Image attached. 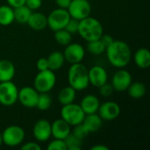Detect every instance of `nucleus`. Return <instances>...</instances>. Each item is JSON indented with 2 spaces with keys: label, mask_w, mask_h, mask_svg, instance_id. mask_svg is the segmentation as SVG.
Segmentation results:
<instances>
[{
  "label": "nucleus",
  "mask_w": 150,
  "mask_h": 150,
  "mask_svg": "<svg viewBox=\"0 0 150 150\" xmlns=\"http://www.w3.org/2000/svg\"><path fill=\"white\" fill-rule=\"evenodd\" d=\"M6 2H7L8 5H10L11 7H12L14 9V8L19 7L21 5H24L25 3V0H6Z\"/></svg>",
  "instance_id": "39"
},
{
  "label": "nucleus",
  "mask_w": 150,
  "mask_h": 150,
  "mask_svg": "<svg viewBox=\"0 0 150 150\" xmlns=\"http://www.w3.org/2000/svg\"><path fill=\"white\" fill-rule=\"evenodd\" d=\"M0 83H1V82H0Z\"/></svg>",
  "instance_id": "43"
},
{
  "label": "nucleus",
  "mask_w": 150,
  "mask_h": 150,
  "mask_svg": "<svg viewBox=\"0 0 150 150\" xmlns=\"http://www.w3.org/2000/svg\"><path fill=\"white\" fill-rule=\"evenodd\" d=\"M84 117L85 113L83 112L80 105L71 103L62 105L61 109V118L69 123L71 127L82 123Z\"/></svg>",
  "instance_id": "5"
},
{
  "label": "nucleus",
  "mask_w": 150,
  "mask_h": 150,
  "mask_svg": "<svg viewBox=\"0 0 150 150\" xmlns=\"http://www.w3.org/2000/svg\"><path fill=\"white\" fill-rule=\"evenodd\" d=\"M36 68L39 71H42V70H46V69H48V62H47V59L45 57H41L40 58L37 62H36Z\"/></svg>",
  "instance_id": "36"
},
{
  "label": "nucleus",
  "mask_w": 150,
  "mask_h": 150,
  "mask_svg": "<svg viewBox=\"0 0 150 150\" xmlns=\"http://www.w3.org/2000/svg\"><path fill=\"white\" fill-rule=\"evenodd\" d=\"M134 61L136 66L142 69H146L150 66V52L148 48L142 47L139 48L134 55Z\"/></svg>",
  "instance_id": "21"
},
{
  "label": "nucleus",
  "mask_w": 150,
  "mask_h": 150,
  "mask_svg": "<svg viewBox=\"0 0 150 150\" xmlns=\"http://www.w3.org/2000/svg\"><path fill=\"white\" fill-rule=\"evenodd\" d=\"M47 59L48 62V69L53 71L62 69L65 63V58H64L63 53L60 51L52 52Z\"/></svg>",
  "instance_id": "22"
},
{
  "label": "nucleus",
  "mask_w": 150,
  "mask_h": 150,
  "mask_svg": "<svg viewBox=\"0 0 150 150\" xmlns=\"http://www.w3.org/2000/svg\"><path fill=\"white\" fill-rule=\"evenodd\" d=\"M79 21L76 18H70L69 20L68 21L66 26H65V30H67L69 33H70L71 34H75L77 33L78 32V26H79Z\"/></svg>",
  "instance_id": "33"
},
{
  "label": "nucleus",
  "mask_w": 150,
  "mask_h": 150,
  "mask_svg": "<svg viewBox=\"0 0 150 150\" xmlns=\"http://www.w3.org/2000/svg\"><path fill=\"white\" fill-rule=\"evenodd\" d=\"M38 97L39 92L33 87L25 86L18 90V101L26 108H35Z\"/></svg>",
  "instance_id": "12"
},
{
  "label": "nucleus",
  "mask_w": 150,
  "mask_h": 150,
  "mask_svg": "<svg viewBox=\"0 0 150 150\" xmlns=\"http://www.w3.org/2000/svg\"><path fill=\"white\" fill-rule=\"evenodd\" d=\"M99 105H100L99 99L98 98V97H96L95 95H92V94L84 96L80 103V106L85 114L98 112Z\"/></svg>",
  "instance_id": "18"
},
{
  "label": "nucleus",
  "mask_w": 150,
  "mask_h": 150,
  "mask_svg": "<svg viewBox=\"0 0 150 150\" xmlns=\"http://www.w3.org/2000/svg\"><path fill=\"white\" fill-rule=\"evenodd\" d=\"M67 146V150H81L83 146V141L76 137L72 133H70L64 140Z\"/></svg>",
  "instance_id": "30"
},
{
  "label": "nucleus",
  "mask_w": 150,
  "mask_h": 150,
  "mask_svg": "<svg viewBox=\"0 0 150 150\" xmlns=\"http://www.w3.org/2000/svg\"><path fill=\"white\" fill-rule=\"evenodd\" d=\"M56 83V76L51 69L39 71L33 81V88L39 93L49 92Z\"/></svg>",
  "instance_id": "4"
},
{
  "label": "nucleus",
  "mask_w": 150,
  "mask_h": 150,
  "mask_svg": "<svg viewBox=\"0 0 150 150\" xmlns=\"http://www.w3.org/2000/svg\"><path fill=\"white\" fill-rule=\"evenodd\" d=\"M33 134L35 140L39 142H45L52 137L51 123L44 119L35 122L33 128Z\"/></svg>",
  "instance_id": "14"
},
{
  "label": "nucleus",
  "mask_w": 150,
  "mask_h": 150,
  "mask_svg": "<svg viewBox=\"0 0 150 150\" xmlns=\"http://www.w3.org/2000/svg\"><path fill=\"white\" fill-rule=\"evenodd\" d=\"M132 82H133V77L130 72L122 68L114 73L111 83L114 91L121 92L127 91Z\"/></svg>",
  "instance_id": "11"
},
{
  "label": "nucleus",
  "mask_w": 150,
  "mask_h": 150,
  "mask_svg": "<svg viewBox=\"0 0 150 150\" xmlns=\"http://www.w3.org/2000/svg\"><path fill=\"white\" fill-rule=\"evenodd\" d=\"M51 105H52V98L51 96L48 94V92L39 93L36 108H38L40 111H47L50 108Z\"/></svg>",
  "instance_id": "29"
},
{
  "label": "nucleus",
  "mask_w": 150,
  "mask_h": 150,
  "mask_svg": "<svg viewBox=\"0 0 150 150\" xmlns=\"http://www.w3.org/2000/svg\"><path fill=\"white\" fill-rule=\"evenodd\" d=\"M82 123L86 127L90 134H91V133L98 132L101 128L103 125V120L96 112V113L85 114V117Z\"/></svg>",
  "instance_id": "20"
},
{
  "label": "nucleus",
  "mask_w": 150,
  "mask_h": 150,
  "mask_svg": "<svg viewBox=\"0 0 150 150\" xmlns=\"http://www.w3.org/2000/svg\"><path fill=\"white\" fill-rule=\"evenodd\" d=\"M68 81L69 86L77 91H83L88 88L89 76L88 69L82 62L71 64L68 71Z\"/></svg>",
  "instance_id": "3"
},
{
  "label": "nucleus",
  "mask_w": 150,
  "mask_h": 150,
  "mask_svg": "<svg viewBox=\"0 0 150 150\" xmlns=\"http://www.w3.org/2000/svg\"><path fill=\"white\" fill-rule=\"evenodd\" d=\"M18 89L11 81L0 83V104L4 106H11L18 101Z\"/></svg>",
  "instance_id": "7"
},
{
  "label": "nucleus",
  "mask_w": 150,
  "mask_h": 150,
  "mask_svg": "<svg viewBox=\"0 0 150 150\" xmlns=\"http://www.w3.org/2000/svg\"><path fill=\"white\" fill-rule=\"evenodd\" d=\"M127 91L128 92V95L132 98L140 99L143 98L146 94V86L142 82H132Z\"/></svg>",
  "instance_id": "25"
},
{
  "label": "nucleus",
  "mask_w": 150,
  "mask_h": 150,
  "mask_svg": "<svg viewBox=\"0 0 150 150\" xmlns=\"http://www.w3.org/2000/svg\"><path fill=\"white\" fill-rule=\"evenodd\" d=\"M67 11L70 18L82 20L91 12V5L88 0H71Z\"/></svg>",
  "instance_id": "9"
},
{
  "label": "nucleus",
  "mask_w": 150,
  "mask_h": 150,
  "mask_svg": "<svg viewBox=\"0 0 150 150\" xmlns=\"http://www.w3.org/2000/svg\"><path fill=\"white\" fill-rule=\"evenodd\" d=\"M88 76L89 83L97 88L105 83L108 80V75L106 70L103 67L98 65L93 66L90 69H88Z\"/></svg>",
  "instance_id": "15"
},
{
  "label": "nucleus",
  "mask_w": 150,
  "mask_h": 150,
  "mask_svg": "<svg viewBox=\"0 0 150 150\" xmlns=\"http://www.w3.org/2000/svg\"><path fill=\"white\" fill-rule=\"evenodd\" d=\"M47 18V26L54 32L58 31L60 29L65 28L68 21L70 18V16L67 11V9L57 8L53 10L48 16Z\"/></svg>",
  "instance_id": "8"
},
{
  "label": "nucleus",
  "mask_w": 150,
  "mask_h": 150,
  "mask_svg": "<svg viewBox=\"0 0 150 150\" xmlns=\"http://www.w3.org/2000/svg\"><path fill=\"white\" fill-rule=\"evenodd\" d=\"M63 55L65 62H68L70 64L82 62L85 56V49L79 43L70 42L69 45L65 46Z\"/></svg>",
  "instance_id": "10"
},
{
  "label": "nucleus",
  "mask_w": 150,
  "mask_h": 150,
  "mask_svg": "<svg viewBox=\"0 0 150 150\" xmlns=\"http://www.w3.org/2000/svg\"><path fill=\"white\" fill-rule=\"evenodd\" d=\"M105 46L102 43L100 39L88 41L87 44V51L93 55H100L105 52Z\"/></svg>",
  "instance_id": "27"
},
{
  "label": "nucleus",
  "mask_w": 150,
  "mask_h": 150,
  "mask_svg": "<svg viewBox=\"0 0 150 150\" xmlns=\"http://www.w3.org/2000/svg\"><path fill=\"white\" fill-rule=\"evenodd\" d=\"M13 11H14V21H17L19 24H26L33 11L25 4L14 8Z\"/></svg>",
  "instance_id": "26"
},
{
  "label": "nucleus",
  "mask_w": 150,
  "mask_h": 150,
  "mask_svg": "<svg viewBox=\"0 0 150 150\" xmlns=\"http://www.w3.org/2000/svg\"><path fill=\"white\" fill-rule=\"evenodd\" d=\"M100 40H101L102 43L105 46V47H107L114 40V39L112 38V36H111V35H109V34H104V33H103V35H102L101 38H100Z\"/></svg>",
  "instance_id": "38"
},
{
  "label": "nucleus",
  "mask_w": 150,
  "mask_h": 150,
  "mask_svg": "<svg viewBox=\"0 0 150 150\" xmlns=\"http://www.w3.org/2000/svg\"><path fill=\"white\" fill-rule=\"evenodd\" d=\"M76 97V91L71 86H66L62 88L58 94V101L61 105H65L71 103H74Z\"/></svg>",
  "instance_id": "23"
},
{
  "label": "nucleus",
  "mask_w": 150,
  "mask_h": 150,
  "mask_svg": "<svg viewBox=\"0 0 150 150\" xmlns=\"http://www.w3.org/2000/svg\"><path fill=\"white\" fill-rule=\"evenodd\" d=\"M77 33L88 42L100 39L104 33V28L98 19L88 16L79 21Z\"/></svg>",
  "instance_id": "2"
},
{
  "label": "nucleus",
  "mask_w": 150,
  "mask_h": 150,
  "mask_svg": "<svg viewBox=\"0 0 150 150\" xmlns=\"http://www.w3.org/2000/svg\"><path fill=\"white\" fill-rule=\"evenodd\" d=\"M42 0H25V5H26L31 11H36L40 8Z\"/></svg>",
  "instance_id": "35"
},
{
  "label": "nucleus",
  "mask_w": 150,
  "mask_h": 150,
  "mask_svg": "<svg viewBox=\"0 0 150 150\" xmlns=\"http://www.w3.org/2000/svg\"><path fill=\"white\" fill-rule=\"evenodd\" d=\"M47 150H67V146L63 140L54 139L48 143Z\"/></svg>",
  "instance_id": "32"
},
{
  "label": "nucleus",
  "mask_w": 150,
  "mask_h": 150,
  "mask_svg": "<svg viewBox=\"0 0 150 150\" xmlns=\"http://www.w3.org/2000/svg\"><path fill=\"white\" fill-rule=\"evenodd\" d=\"M103 120L112 121L116 120L120 114V107L119 104L113 101H107L100 104L98 112Z\"/></svg>",
  "instance_id": "13"
},
{
  "label": "nucleus",
  "mask_w": 150,
  "mask_h": 150,
  "mask_svg": "<svg viewBox=\"0 0 150 150\" xmlns=\"http://www.w3.org/2000/svg\"><path fill=\"white\" fill-rule=\"evenodd\" d=\"M14 21V11L10 5L0 6V25L7 26Z\"/></svg>",
  "instance_id": "24"
},
{
  "label": "nucleus",
  "mask_w": 150,
  "mask_h": 150,
  "mask_svg": "<svg viewBox=\"0 0 150 150\" xmlns=\"http://www.w3.org/2000/svg\"><path fill=\"white\" fill-rule=\"evenodd\" d=\"M16 69L14 64L7 60H0V82L11 81L15 76Z\"/></svg>",
  "instance_id": "19"
},
{
  "label": "nucleus",
  "mask_w": 150,
  "mask_h": 150,
  "mask_svg": "<svg viewBox=\"0 0 150 150\" xmlns=\"http://www.w3.org/2000/svg\"><path fill=\"white\" fill-rule=\"evenodd\" d=\"M54 40L58 44L62 46H67L72 42V34L64 28L60 29L54 32Z\"/></svg>",
  "instance_id": "28"
},
{
  "label": "nucleus",
  "mask_w": 150,
  "mask_h": 150,
  "mask_svg": "<svg viewBox=\"0 0 150 150\" xmlns=\"http://www.w3.org/2000/svg\"><path fill=\"white\" fill-rule=\"evenodd\" d=\"M56 5L59 8H62V9H67L71 2V0H54Z\"/></svg>",
  "instance_id": "40"
},
{
  "label": "nucleus",
  "mask_w": 150,
  "mask_h": 150,
  "mask_svg": "<svg viewBox=\"0 0 150 150\" xmlns=\"http://www.w3.org/2000/svg\"><path fill=\"white\" fill-rule=\"evenodd\" d=\"M26 24L34 31H41L47 26V18L42 12L32 11Z\"/></svg>",
  "instance_id": "17"
},
{
  "label": "nucleus",
  "mask_w": 150,
  "mask_h": 150,
  "mask_svg": "<svg viewBox=\"0 0 150 150\" xmlns=\"http://www.w3.org/2000/svg\"><path fill=\"white\" fill-rule=\"evenodd\" d=\"M98 91H99V94L102 97L108 98V97L112 96V94L114 91V89H113L112 83H108L106 82L105 83H104L103 85H101L100 87H98Z\"/></svg>",
  "instance_id": "34"
},
{
  "label": "nucleus",
  "mask_w": 150,
  "mask_h": 150,
  "mask_svg": "<svg viewBox=\"0 0 150 150\" xmlns=\"http://www.w3.org/2000/svg\"><path fill=\"white\" fill-rule=\"evenodd\" d=\"M25 133L24 129L17 125L7 127L2 133L3 143L8 147H17L23 143Z\"/></svg>",
  "instance_id": "6"
},
{
  "label": "nucleus",
  "mask_w": 150,
  "mask_h": 150,
  "mask_svg": "<svg viewBox=\"0 0 150 150\" xmlns=\"http://www.w3.org/2000/svg\"><path fill=\"white\" fill-rule=\"evenodd\" d=\"M71 133V126L64 120L57 119L51 124V134L54 139L64 140Z\"/></svg>",
  "instance_id": "16"
},
{
  "label": "nucleus",
  "mask_w": 150,
  "mask_h": 150,
  "mask_svg": "<svg viewBox=\"0 0 150 150\" xmlns=\"http://www.w3.org/2000/svg\"><path fill=\"white\" fill-rule=\"evenodd\" d=\"M106 57L111 65L122 69L131 62L132 51L129 45L122 40H113L105 49Z\"/></svg>",
  "instance_id": "1"
},
{
  "label": "nucleus",
  "mask_w": 150,
  "mask_h": 150,
  "mask_svg": "<svg viewBox=\"0 0 150 150\" xmlns=\"http://www.w3.org/2000/svg\"><path fill=\"white\" fill-rule=\"evenodd\" d=\"M3 144V139H2V133L0 132V147L2 146Z\"/></svg>",
  "instance_id": "42"
},
{
  "label": "nucleus",
  "mask_w": 150,
  "mask_h": 150,
  "mask_svg": "<svg viewBox=\"0 0 150 150\" xmlns=\"http://www.w3.org/2000/svg\"><path fill=\"white\" fill-rule=\"evenodd\" d=\"M22 150H41V147L37 142H26L21 147Z\"/></svg>",
  "instance_id": "37"
},
{
  "label": "nucleus",
  "mask_w": 150,
  "mask_h": 150,
  "mask_svg": "<svg viewBox=\"0 0 150 150\" xmlns=\"http://www.w3.org/2000/svg\"><path fill=\"white\" fill-rule=\"evenodd\" d=\"M91 150H109V148L106 147V146H105V145L98 144V145H95V146L91 147Z\"/></svg>",
  "instance_id": "41"
},
{
  "label": "nucleus",
  "mask_w": 150,
  "mask_h": 150,
  "mask_svg": "<svg viewBox=\"0 0 150 150\" xmlns=\"http://www.w3.org/2000/svg\"><path fill=\"white\" fill-rule=\"evenodd\" d=\"M72 134L76 137H77L78 139L83 141L85 138L88 137V135L90 134V132L88 131V129L86 128V127L83 123H80L78 125L74 126V129H73Z\"/></svg>",
  "instance_id": "31"
}]
</instances>
